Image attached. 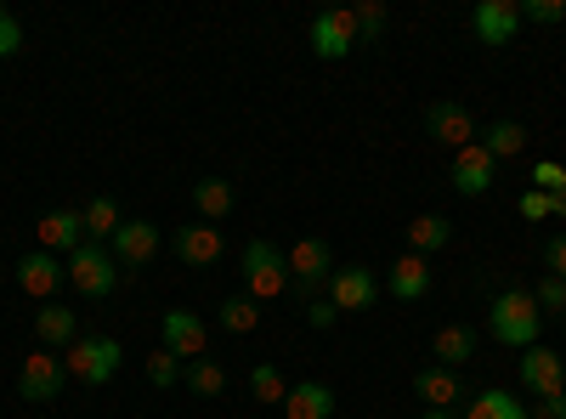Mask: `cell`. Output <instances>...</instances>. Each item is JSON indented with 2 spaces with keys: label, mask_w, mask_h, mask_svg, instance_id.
<instances>
[{
  "label": "cell",
  "mask_w": 566,
  "mask_h": 419,
  "mask_svg": "<svg viewBox=\"0 0 566 419\" xmlns=\"http://www.w3.org/2000/svg\"><path fill=\"white\" fill-rule=\"evenodd\" d=\"M533 188L549 193V199H566V165L560 159H538L533 165Z\"/></svg>",
  "instance_id": "33"
},
{
  "label": "cell",
  "mask_w": 566,
  "mask_h": 419,
  "mask_svg": "<svg viewBox=\"0 0 566 419\" xmlns=\"http://www.w3.org/2000/svg\"><path fill=\"white\" fill-rule=\"evenodd\" d=\"M148 380H154L159 391H170V386H181V363H176V357H170L165 346H159V352L148 357Z\"/></svg>",
  "instance_id": "34"
},
{
  "label": "cell",
  "mask_w": 566,
  "mask_h": 419,
  "mask_svg": "<svg viewBox=\"0 0 566 419\" xmlns=\"http://www.w3.org/2000/svg\"><path fill=\"white\" fill-rule=\"evenodd\" d=\"M419 419H459V413H453V408H424Z\"/></svg>",
  "instance_id": "41"
},
{
  "label": "cell",
  "mask_w": 566,
  "mask_h": 419,
  "mask_svg": "<svg viewBox=\"0 0 566 419\" xmlns=\"http://www.w3.org/2000/svg\"><path fill=\"white\" fill-rule=\"evenodd\" d=\"M239 284H244L250 301H277L290 290V255L266 239H250L244 255H239Z\"/></svg>",
  "instance_id": "2"
},
{
  "label": "cell",
  "mask_w": 566,
  "mask_h": 419,
  "mask_svg": "<svg viewBox=\"0 0 566 419\" xmlns=\"http://www.w3.org/2000/svg\"><path fill=\"white\" fill-rule=\"evenodd\" d=\"M493 341L499 346H515V352H527V346H538V329H544V312H538V301H533V290H522V284H510V290H499L493 295Z\"/></svg>",
  "instance_id": "1"
},
{
  "label": "cell",
  "mask_w": 566,
  "mask_h": 419,
  "mask_svg": "<svg viewBox=\"0 0 566 419\" xmlns=\"http://www.w3.org/2000/svg\"><path fill=\"white\" fill-rule=\"evenodd\" d=\"M306 323H312V329H335V323H340V312H335V306H328V301H312V312H306Z\"/></svg>",
  "instance_id": "39"
},
{
  "label": "cell",
  "mask_w": 566,
  "mask_h": 419,
  "mask_svg": "<svg viewBox=\"0 0 566 419\" xmlns=\"http://www.w3.org/2000/svg\"><path fill=\"white\" fill-rule=\"evenodd\" d=\"M374 272L368 266H335V277H328V306L335 312H368L374 306Z\"/></svg>",
  "instance_id": "15"
},
{
  "label": "cell",
  "mask_w": 566,
  "mask_h": 419,
  "mask_svg": "<svg viewBox=\"0 0 566 419\" xmlns=\"http://www.w3.org/2000/svg\"><path fill=\"white\" fill-rule=\"evenodd\" d=\"M424 136L459 154V148L476 143V119H470L464 103H431V108H424Z\"/></svg>",
  "instance_id": "10"
},
{
  "label": "cell",
  "mask_w": 566,
  "mask_h": 419,
  "mask_svg": "<svg viewBox=\"0 0 566 419\" xmlns=\"http://www.w3.org/2000/svg\"><path fill=\"white\" fill-rule=\"evenodd\" d=\"M159 329H165V352H170L176 363L210 357V329H205V317H193L187 306H170V312L159 317Z\"/></svg>",
  "instance_id": "6"
},
{
  "label": "cell",
  "mask_w": 566,
  "mask_h": 419,
  "mask_svg": "<svg viewBox=\"0 0 566 419\" xmlns=\"http://www.w3.org/2000/svg\"><path fill=\"white\" fill-rule=\"evenodd\" d=\"M18 52H23V23L0 7V57H18Z\"/></svg>",
  "instance_id": "36"
},
{
  "label": "cell",
  "mask_w": 566,
  "mask_h": 419,
  "mask_svg": "<svg viewBox=\"0 0 566 419\" xmlns=\"http://www.w3.org/2000/svg\"><path fill=\"white\" fill-rule=\"evenodd\" d=\"M522 216H527V221H555V199L538 193V188H527V193H522Z\"/></svg>",
  "instance_id": "37"
},
{
  "label": "cell",
  "mask_w": 566,
  "mask_h": 419,
  "mask_svg": "<svg viewBox=\"0 0 566 419\" xmlns=\"http://www.w3.org/2000/svg\"><path fill=\"white\" fill-rule=\"evenodd\" d=\"M181 386L193 391V397H205V402H216V397L227 391V368H221L216 357H199V363L181 368Z\"/></svg>",
  "instance_id": "26"
},
{
  "label": "cell",
  "mask_w": 566,
  "mask_h": 419,
  "mask_svg": "<svg viewBox=\"0 0 566 419\" xmlns=\"http://www.w3.org/2000/svg\"><path fill=\"white\" fill-rule=\"evenodd\" d=\"M221 329H227V335H255V329H261V301L227 295V301H221Z\"/></svg>",
  "instance_id": "28"
},
{
  "label": "cell",
  "mask_w": 566,
  "mask_h": 419,
  "mask_svg": "<svg viewBox=\"0 0 566 419\" xmlns=\"http://www.w3.org/2000/svg\"><path fill=\"white\" fill-rule=\"evenodd\" d=\"M482 148H488V159H493V165H499V159H522L527 130L515 125V119H499V125H488V130H482Z\"/></svg>",
  "instance_id": "27"
},
{
  "label": "cell",
  "mask_w": 566,
  "mask_h": 419,
  "mask_svg": "<svg viewBox=\"0 0 566 419\" xmlns=\"http://www.w3.org/2000/svg\"><path fill=\"white\" fill-rule=\"evenodd\" d=\"M431 352H437L442 368H453V375H459V363L476 357V329H470V323H448V329H437Z\"/></svg>",
  "instance_id": "24"
},
{
  "label": "cell",
  "mask_w": 566,
  "mask_h": 419,
  "mask_svg": "<svg viewBox=\"0 0 566 419\" xmlns=\"http://www.w3.org/2000/svg\"><path fill=\"white\" fill-rule=\"evenodd\" d=\"M413 391H419V402H424V408H453V402L464 397L459 375H453V368H442V363L419 368V375H413Z\"/></svg>",
  "instance_id": "20"
},
{
  "label": "cell",
  "mask_w": 566,
  "mask_h": 419,
  "mask_svg": "<svg viewBox=\"0 0 566 419\" xmlns=\"http://www.w3.org/2000/svg\"><path fill=\"white\" fill-rule=\"evenodd\" d=\"M63 284H69V261H63V255H52V250H29V255L18 261V290H23V295L52 301Z\"/></svg>",
  "instance_id": "8"
},
{
  "label": "cell",
  "mask_w": 566,
  "mask_h": 419,
  "mask_svg": "<svg viewBox=\"0 0 566 419\" xmlns=\"http://www.w3.org/2000/svg\"><path fill=\"white\" fill-rule=\"evenodd\" d=\"M250 397H255V402H277V408H283L290 386H283V375H277L272 363H255V368H250Z\"/></svg>",
  "instance_id": "30"
},
{
  "label": "cell",
  "mask_w": 566,
  "mask_h": 419,
  "mask_svg": "<svg viewBox=\"0 0 566 419\" xmlns=\"http://www.w3.org/2000/svg\"><path fill=\"white\" fill-rule=\"evenodd\" d=\"M464 419H527V408L510 391H476V402L464 408Z\"/></svg>",
  "instance_id": "29"
},
{
  "label": "cell",
  "mask_w": 566,
  "mask_h": 419,
  "mask_svg": "<svg viewBox=\"0 0 566 419\" xmlns=\"http://www.w3.org/2000/svg\"><path fill=\"white\" fill-rule=\"evenodd\" d=\"M522 386H527L538 402L560 397V391H566V357L549 352V346H527V352H522Z\"/></svg>",
  "instance_id": "9"
},
{
  "label": "cell",
  "mask_w": 566,
  "mask_h": 419,
  "mask_svg": "<svg viewBox=\"0 0 566 419\" xmlns=\"http://www.w3.org/2000/svg\"><path fill=\"white\" fill-rule=\"evenodd\" d=\"M108 255L119 261V266H148L154 255H159V227L142 216V221H125L114 239H108Z\"/></svg>",
  "instance_id": "13"
},
{
  "label": "cell",
  "mask_w": 566,
  "mask_h": 419,
  "mask_svg": "<svg viewBox=\"0 0 566 419\" xmlns=\"http://www.w3.org/2000/svg\"><path fill=\"white\" fill-rule=\"evenodd\" d=\"M328 277H335V255H328V239H295L290 250V284L295 290H323Z\"/></svg>",
  "instance_id": "11"
},
{
  "label": "cell",
  "mask_w": 566,
  "mask_h": 419,
  "mask_svg": "<svg viewBox=\"0 0 566 419\" xmlns=\"http://www.w3.org/2000/svg\"><path fill=\"white\" fill-rule=\"evenodd\" d=\"M453 244V221L448 216H413L408 221V255H437Z\"/></svg>",
  "instance_id": "23"
},
{
  "label": "cell",
  "mask_w": 566,
  "mask_h": 419,
  "mask_svg": "<svg viewBox=\"0 0 566 419\" xmlns=\"http://www.w3.org/2000/svg\"><path fill=\"white\" fill-rule=\"evenodd\" d=\"M176 255L187 266H216L227 255V239H221V227H176Z\"/></svg>",
  "instance_id": "18"
},
{
  "label": "cell",
  "mask_w": 566,
  "mask_h": 419,
  "mask_svg": "<svg viewBox=\"0 0 566 419\" xmlns=\"http://www.w3.org/2000/svg\"><path fill=\"white\" fill-rule=\"evenodd\" d=\"M527 419H566V391L549 397V402H538V408H527Z\"/></svg>",
  "instance_id": "40"
},
{
  "label": "cell",
  "mask_w": 566,
  "mask_h": 419,
  "mask_svg": "<svg viewBox=\"0 0 566 419\" xmlns=\"http://www.w3.org/2000/svg\"><path fill=\"white\" fill-rule=\"evenodd\" d=\"M80 216H85V244H108L114 232L125 227V210H119V199H108V193H103V199H91Z\"/></svg>",
  "instance_id": "25"
},
{
  "label": "cell",
  "mask_w": 566,
  "mask_h": 419,
  "mask_svg": "<svg viewBox=\"0 0 566 419\" xmlns=\"http://www.w3.org/2000/svg\"><path fill=\"white\" fill-rule=\"evenodd\" d=\"M352 23H357V45L380 40V34H386V7H380V0H357V7H352Z\"/></svg>",
  "instance_id": "31"
},
{
  "label": "cell",
  "mask_w": 566,
  "mask_h": 419,
  "mask_svg": "<svg viewBox=\"0 0 566 419\" xmlns=\"http://www.w3.org/2000/svg\"><path fill=\"white\" fill-rule=\"evenodd\" d=\"M328 413H335V391L323 380H301L283 397V419H328Z\"/></svg>",
  "instance_id": "21"
},
{
  "label": "cell",
  "mask_w": 566,
  "mask_h": 419,
  "mask_svg": "<svg viewBox=\"0 0 566 419\" xmlns=\"http://www.w3.org/2000/svg\"><path fill=\"white\" fill-rule=\"evenodd\" d=\"M522 23H566V0H522Z\"/></svg>",
  "instance_id": "35"
},
{
  "label": "cell",
  "mask_w": 566,
  "mask_h": 419,
  "mask_svg": "<svg viewBox=\"0 0 566 419\" xmlns=\"http://www.w3.org/2000/svg\"><path fill=\"white\" fill-rule=\"evenodd\" d=\"M312 52L323 63H340L357 52V23H352V7H335V12H317L312 18Z\"/></svg>",
  "instance_id": "7"
},
{
  "label": "cell",
  "mask_w": 566,
  "mask_h": 419,
  "mask_svg": "<svg viewBox=\"0 0 566 419\" xmlns=\"http://www.w3.org/2000/svg\"><path fill=\"white\" fill-rule=\"evenodd\" d=\"M34 239H40V250H52V255H74L80 244H85V216L80 210H52V216H40L34 221Z\"/></svg>",
  "instance_id": "14"
},
{
  "label": "cell",
  "mask_w": 566,
  "mask_h": 419,
  "mask_svg": "<svg viewBox=\"0 0 566 419\" xmlns=\"http://www.w3.org/2000/svg\"><path fill=\"white\" fill-rule=\"evenodd\" d=\"M119 341L114 335H80L69 352H63V368H69V380L80 386H108L119 375Z\"/></svg>",
  "instance_id": "3"
},
{
  "label": "cell",
  "mask_w": 566,
  "mask_h": 419,
  "mask_svg": "<svg viewBox=\"0 0 566 419\" xmlns=\"http://www.w3.org/2000/svg\"><path fill=\"white\" fill-rule=\"evenodd\" d=\"M63 386H69V368H63L57 352L40 346V352L23 357V368H18V397H23V402H57Z\"/></svg>",
  "instance_id": "5"
},
{
  "label": "cell",
  "mask_w": 566,
  "mask_h": 419,
  "mask_svg": "<svg viewBox=\"0 0 566 419\" xmlns=\"http://www.w3.org/2000/svg\"><path fill=\"white\" fill-rule=\"evenodd\" d=\"M232 205H239V193H232V181H227V176H205V181H193V210H199L210 227L227 221Z\"/></svg>",
  "instance_id": "22"
},
{
  "label": "cell",
  "mask_w": 566,
  "mask_h": 419,
  "mask_svg": "<svg viewBox=\"0 0 566 419\" xmlns=\"http://www.w3.org/2000/svg\"><path fill=\"white\" fill-rule=\"evenodd\" d=\"M470 29H476L482 45H510L515 29H522V7L515 0H476L470 7Z\"/></svg>",
  "instance_id": "12"
},
{
  "label": "cell",
  "mask_w": 566,
  "mask_h": 419,
  "mask_svg": "<svg viewBox=\"0 0 566 419\" xmlns=\"http://www.w3.org/2000/svg\"><path fill=\"white\" fill-rule=\"evenodd\" d=\"M386 290L397 301H424V295H431V261H424V255H397L386 266Z\"/></svg>",
  "instance_id": "19"
},
{
  "label": "cell",
  "mask_w": 566,
  "mask_h": 419,
  "mask_svg": "<svg viewBox=\"0 0 566 419\" xmlns=\"http://www.w3.org/2000/svg\"><path fill=\"white\" fill-rule=\"evenodd\" d=\"M69 284H74L80 295H91V301H108V295L119 290V261H114L103 244H80V250L69 255Z\"/></svg>",
  "instance_id": "4"
},
{
  "label": "cell",
  "mask_w": 566,
  "mask_h": 419,
  "mask_svg": "<svg viewBox=\"0 0 566 419\" xmlns=\"http://www.w3.org/2000/svg\"><path fill=\"white\" fill-rule=\"evenodd\" d=\"M34 335H40L45 352H69V346L80 341V312H69L63 301H45V306L34 312Z\"/></svg>",
  "instance_id": "17"
},
{
  "label": "cell",
  "mask_w": 566,
  "mask_h": 419,
  "mask_svg": "<svg viewBox=\"0 0 566 419\" xmlns=\"http://www.w3.org/2000/svg\"><path fill=\"white\" fill-rule=\"evenodd\" d=\"M533 301H538V312H549V317H566V277H538L533 284Z\"/></svg>",
  "instance_id": "32"
},
{
  "label": "cell",
  "mask_w": 566,
  "mask_h": 419,
  "mask_svg": "<svg viewBox=\"0 0 566 419\" xmlns=\"http://www.w3.org/2000/svg\"><path fill=\"white\" fill-rule=\"evenodd\" d=\"M493 159H488V148L482 143H470V148H459L453 154V188L464 193V199H482L488 188H493Z\"/></svg>",
  "instance_id": "16"
},
{
  "label": "cell",
  "mask_w": 566,
  "mask_h": 419,
  "mask_svg": "<svg viewBox=\"0 0 566 419\" xmlns=\"http://www.w3.org/2000/svg\"><path fill=\"white\" fill-rule=\"evenodd\" d=\"M544 266H549V277H566V232L544 239Z\"/></svg>",
  "instance_id": "38"
}]
</instances>
